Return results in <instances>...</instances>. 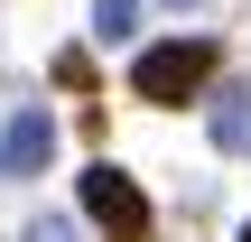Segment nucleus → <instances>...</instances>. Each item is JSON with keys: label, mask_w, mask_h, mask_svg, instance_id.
I'll list each match as a JSON object with an SVG mask.
<instances>
[{"label": "nucleus", "mask_w": 251, "mask_h": 242, "mask_svg": "<svg viewBox=\"0 0 251 242\" xmlns=\"http://www.w3.org/2000/svg\"><path fill=\"white\" fill-rule=\"evenodd\" d=\"M214 75H224V47H214V37H158V47H140L130 93H140L149 112H186V103H205Z\"/></svg>", "instance_id": "f257e3e1"}, {"label": "nucleus", "mask_w": 251, "mask_h": 242, "mask_svg": "<svg viewBox=\"0 0 251 242\" xmlns=\"http://www.w3.org/2000/svg\"><path fill=\"white\" fill-rule=\"evenodd\" d=\"M75 196H84V224L102 242H149V196H140V177H121L112 159H93V168L75 177Z\"/></svg>", "instance_id": "f03ea898"}, {"label": "nucleus", "mask_w": 251, "mask_h": 242, "mask_svg": "<svg viewBox=\"0 0 251 242\" xmlns=\"http://www.w3.org/2000/svg\"><path fill=\"white\" fill-rule=\"evenodd\" d=\"M47 159H56V112H47V103L9 112V131H0V177H37Z\"/></svg>", "instance_id": "7ed1b4c3"}, {"label": "nucleus", "mask_w": 251, "mask_h": 242, "mask_svg": "<svg viewBox=\"0 0 251 242\" xmlns=\"http://www.w3.org/2000/svg\"><path fill=\"white\" fill-rule=\"evenodd\" d=\"M214 149H251V93L242 84H224V103H214Z\"/></svg>", "instance_id": "20e7f679"}, {"label": "nucleus", "mask_w": 251, "mask_h": 242, "mask_svg": "<svg viewBox=\"0 0 251 242\" xmlns=\"http://www.w3.org/2000/svg\"><path fill=\"white\" fill-rule=\"evenodd\" d=\"M93 37L102 47H130L140 37V0H93Z\"/></svg>", "instance_id": "39448f33"}, {"label": "nucleus", "mask_w": 251, "mask_h": 242, "mask_svg": "<svg viewBox=\"0 0 251 242\" xmlns=\"http://www.w3.org/2000/svg\"><path fill=\"white\" fill-rule=\"evenodd\" d=\"M56 84H65V93H93V56H84V47H56Z\"/></svg>", "instance_id": "423d86ee"}, {"label": "nucleus", "mask_w": 251, "mask_h": 242, "mask_svg": "<svg viewBox=\"0 0 251 242\" xmlns=\"http://www.w3.org/2000/svg\"><path fill=\"white\" fill-rule=\"evenodd\" d=\"M19 242H84V233H75V215H37V224H28Z\"/></svg>", "instance_id": "0eeeda50"}, {"label": "nucleus", "mask_w": 251, "mask_h": 242, "mask_svg": "<svg viewBox=\"0 0 251 242\" xmlns=\"http://www.w3.org/2000/svg\"><path fill=\"white\" fill-rule=\"evenodd\" d=\"M168 9H186V0H168Z\"/></svg>", "instance_id": "6e6552de"}, {"label": "nucleus", "mask_w": 251, "mask_h": 242, "mask_svg": "<svg viewBox=\"0 0 251 242\" xmlns=\"http://www.w3.org/2000/svg\"><path fill=\"white\" fill-rule=\"evenodd\" d=\"M242 242H251V224H242Z\"/></svg>", "instance_id": "1a4fd4ad"}]
</instances>
